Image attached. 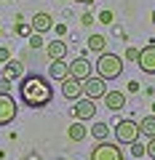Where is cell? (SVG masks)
Segmentation results:
<instances>
[{
	"instance_id": "cell-1",
	"label": "cell",
	"mask_w": 155,
	"mask_h": 160,
	"mask_svg": "<svg viewBox=\"0 0 155 160\" xmlns=\"http://www.w3.org/2000/svg\"><path fill=\"white\" fill-rule=\"evenodd\" d=\"M19 96L27 107H35L40 109L46 107L48 102L54 99V91H51V83L40 75H29V78H22V86H19Z\"/></svg>"
},
{
	"instance_id": "cell-2",
	"label": "cell",
	"mask_w": 155,
	"mask_h": 160,
	"mask_svg": "<svg viewBox=\"0 0 155 160\" xmlns=\"http://www.w3.org/2000/svg\"><path fill=\"white\" fill-rule=\"evenodd\" d=\"M96 72H99V78H104V80L121 78V75H123V59H121V56H115V53H107V51L99 53Z\"/></svg>"
},
{
	"instance_id": "cell-3",
	"label": "cell",
	"mask_w": 155,
	"mask_h": 160,
	"mask_svg": "<svg viewBox=\"0 0 155 160\" xmlns=\"http://www.w3.org/2000/svg\"><path fill=\"white\" fill-rule=\"evenodd\" d=\"M139 123H134V120H118L115 123V142L118 144H134V142H139Z\"/></svg>"
},
{
	"instance_id": "cell-4",
	"label": "cell",
	"mask_w": 155,
	"mask_h": 160,
	"mask_svg": "<svg viewBox=\"0 0 155 160\" xmlns=\"http://www.w3.org/2000/svg\"><path fill=\"white\" fill-rule=\"evenodd\" d=\"M91 160H126L123 158V149L118 147V142H99L91 149Z\"/></svg>"
},
{
	"instance_id": "cell-5",
	"label": "cell",
	"mask_w": 155,
	"mask_h": 160,
	"mask_svg": "<svg viewBox=\"0 0 155 160\" xmlns=\"http://www.w3.org/2000/svg\"><path fill=\"white\" fill-rule=\"evenodd\" d=\"M104 93H107V80L104 78H86L83 80V96L91 99V102H96V99H102Z\"/></svg>"
},
{
	"instance_id": "cell-6",
	"label": "cell",
	"mask_w": 155,
	"mask_h": 160,
	"mask_svg": "<svg viewBox=\"0 0 155 160\" xmlns=\"http://www.w3.org/2000/svg\"><path fill=\"white\" fill-rule=\"evenodd\" d=\"M16 118V102L11 93H0V126H8Z\"/></svg>"
},
{
	"instance_id": "cell-7",
	"label": "cell",
	"mask_w": 155,
	"mask_h": 160,
	"mask_svg": "<svg viewBox=\"0 0 155 160\" xmlns=\"http://www.w3.org/2000/svg\"><path fill=\"white\" fill-rule=\"evenodd\" d=\"M62 83V93H64V99H80L83 96V80H78V78H72V75H67L64 80H59Z\"/></svg>"
},
{
	"instance_id": "cell-8",
	"label": "cell",
	"mask_w": 155,
	"mask_h": 160,
	"mask_svg": "<svg viewBox=\"0 0 155 160\" xmlns=\"http://www.w3.org/2000/svg\"><path fill=\"white\" fill-rule=\"evenodd\" d=\"M139 69L147 75H155V46H144L139 48V59H137Z\"/></svg>"
},
{
	"instance_id": "cell-9",
	"label": "cell",
	"mask_w": 155,
	"mask_h": 160,
	"mask_svg": "<svg viewBox=\"0 0 155 160\" xmlns=\"http://www.w3.org/2000/svg\"><path fill=\"white\" fill-rule=\"evenodd\" d=\"M72 115L78 120H91L96 115V104L91 99H75V107H72Z\"/></svg>"
},
{
	"instance_id": "cell-10",
	"label": "cell",
	"mask_w": 155,
	"mask_h": 160,
	"mask_svg": "<svg viewBox=\"0 0 155 160\" xmlns=\"http://www.w3.org/2000/svg\"><path fill=\"white\" fill-rule=\"evenodd\" d=\"M102 99H104V107H107L110 112H121V109L126 107V93L123 91H107Z\"/></svg>"
},
{
	"instance_id": "cell-11",
	"label": "cell",
	"mask_w": 155,
	"mask_h": 160,
	"mask_svg": "<svg viewBox=\"0 0 155 160\" xmlns=\"http://www.w3.org/2000/svg\"><path fill=\"white\" fill-rule=\"evenodd\" d=\"M70 75H72V78H78V80H86V78H91V64H88V59L78 56L72 64H70Z\"/></svg>"
},
{
	"instance_id": "cell-12",
	"label": "cell",
	"mask_w": 155,
	"mask_h": 160,
	"mask_svg": "<svg viewBox=\"0 0 155 160\" xmlns=\"http://www.w3.org/2000/svg\"><path fill=\"white\" fill-rule=\"evenodd\" d=\"M29 27H32V32H48V29H51L54 27V19H51V13H35V16H32V22H29Z\"/></svg>"
},
{
	"instance_id": "cell-13",
	"label": "cell",
	"mask_w": 155,
	"mask_h": 160,
	"mask_svg": "<svg viewBox=\"0 0 155 160\" xmlns=\"http://www.w3.org/2000/svg\"><path fill=\"white\" fill-rule=\"evenodd\" d=\"M46 56L51 59V62L64 59V56H67V43H64V40H51V43L46 46Z\"/></svg>"
},
{
	"instance_id": "cell-14",
	"label": "cell",
	"mask_w": 155,
	"mask_h": 160,
	"mask_svg": "<svg viewBox=\"0 0 155 160\" xmlns=\"http://www.w3.org/2000/svg\"><path fill=\"white\" fill-rule=\"evenodd\" d=\"M86 136H88V128L83 126V120H75L72 126L67 128V139L70 142H83Z\"/></svg>"
},
{
	"instance_id": "cell-15",
	"label": "cell",
	"mask_w": 155,
	"mask_h": 160,
	"mask_svg": "<svg viewBox=\"0 0 155 160\" xmlns=\"http://www.w3.org/2000/svg\"><path fill=\"white\" fill-rule=\"evenodd\" d=\"M48 75H51V80H64L70 75V64L64 62V59H59V62H51V67H48Z\"/></svg>"
},
{
	"instance_id": "cell-16",
	"label": "cell",
	"mask_w": 155,
	"mask_h": 160,
	"mask_svg": "<svg viewBox=\"0 0 155 160\" xmlns=\"http://www.w3.org/2000/svg\"><path fill=\"white\" fill-rule=\"evenodd\" d=\"M139 133H144L147 139L155 136V115H147V118L139 120Z\"/></svg>"
},
{
	"instance_id": "cell-17",
	"label": "cell",
	"mask_w": 155,
	"mask_h": 160,
	"mask_svg": "<svg viewBox=\"0 0 155 160\" xmlns=\"http://www.w3.org/2000/svg\"><path fill=\"white\" fill-rule=\"evenodd\" d=\"M19 75H22V64H19V62H11V59H8V62L3 64V78H6V80H16Z\"/></svg>"
},
{
	"instance_id": "cell-18",
	"label": "cell",
	"mask_w": 155,
	"mask_h": 160,
	"mask_svg": "<svg viewBox=\"0 0 155 160\" xmlns=\"http://www.w3.org/2000/svg\"><path fill=\"white\" fill-rule=\"evenodd\" d=\"M104 48H107V38H104V35H91V38H88V51L104 53Z\"/></svg>"
},
{
	"instance_id": "cell-19",
	"label": "cell",
	"mask_w": 155,
	"mask_h": 160,
	"mask_svg": "<svg viewBox=\"0 0 155 160\" xmlns=\"http://www.w3.org/2000/svg\"><path fill=\"white\" fill-rule=\"evenodd\" d=\"M91 133H94V139H99V142H104V139L110 136V126H107V123H94Z\"/></svg>"
},
{
	"instance_id": "cell-20",
	"label": "cell",
	"mask_w": 155,
	"mask_h": 160,
	"mask_svg": "<svg viewBox=\"0 0 155 160\" xmlns=\"http://www.w3.org/2000/svg\"><path fill=\"white\" fill-rule=\"evenodd\" d=\"M29 48H43V35L40 32H32V35H29Z\"/></svg>"
},
{
	"instance_id": "cell-21",
	"label": "cell",
	"mask_w": 155,
	"mask_h": 160,
	"mask_svg": "<svg viewBox=\"0 0 155 160\" xmlns=\"http://www.w3.org/2000/svg\"><path fill=\"white\" fill-rule=\"evenodd\" d=\"M139 59V48L137 46H128L126 48V62H137Z\"/></svg>"
},
{
	"instance_id": "cell-22",
	"label": "cell",
	"mask_w": 155,
	"mask_h": 160,
	"mask_svg": "<svg viewBox=\"0 0 155 160\" xmlns=\"http://www.w3.org/2000/svg\"><path fill=\"white\" fill-rule=\"evenodd\" d=\"M131 155H134V158H142V155H144V144L134 142V144H131Z\"/></svg>"
},
{
	"instance_id": "cell-23",
	"label": "cell",
	"mask_w": 155,
	"mask_h": 160,
	"mask_svg": "<svg viewBox=\"0 0 155 160\" xmlns=\"http://www.w3.org/2000/svg\"><path fill=\"white\" fill-rule=\"evenodd\" d=\"M144 155H150V158H152V160H155V136H152V139H150V142H147V144H144Z\"/></svg>"
},
{
	"instance_id": "cell-24",
	"label": "cell",
	"mask_w": 155,
	"mask_h": 160,
	"mask_svg": "<svg viewBox=\"0 0 155 160\" xmlns=\"http://www.w3.org/2000/svg\"><path fill=\"white\" fill-rule=\"evenodd\" d=\"M99 22H102V24H110V22H112V11H102V13H99Z\"/></svg>"
},
{
	"instance_id": "cell-25",
	"label": "cell",
	"mask_w": 155,
	"mask_h": 160,
	"mask_svg": "<svg viewBox=\"0 0 155 160\" xmlns=\"http://www.w3.org/2000/svg\"><path fill=\"white\" fill-rule=\"evenodd\" d=\"M0 93H11V80H0Z\"/></svg>"
},
{
	"instance_id": "cell-26",
	"label": "cell",
	"mask_w": 155,
	"mask_h": 160,
	"mask_svg": "<svg viewBox=\"0 0 155 160\" xmlns=\"http://www.w3.org/2000/svg\"><path fill=\"white\" fill-rule=\"evenodd\" d=\"M8 59H11V53H8V48H6V46H0V64H6Z\"/></svg>"
},
{
	"instance_id": "cell-27",
	"label": "cell",
	"mask_w": 155,
	"mask_h": 160,
	"mask_svg": "<svg viewBox=\"0 0 155 160\" xmlns=\"http://www.w3.org/2000/svg\"><path fill=\"white\" fill-rule=\"evenodd\" d=\"M16 32L19 35H29V32H32V27H29V24H16Z\"/></svg>"
},
{
	"instance_id": "cell-28",
	"label": "cell",
	"mask_w": 155,
	"mask_h": 160,
	"mask_svg": "<svg viewBox=\"0 0 155 160\" xmlns=\"http://www.w3.org/2000/svg\"><path fill=\"white\" fill-rule=\"evenodd\" d=\"M80 24H86V27H88V24H94V16H91V13H83V16H80Z\"/></svg>"
},
{
	"instance_id": "cell-29",
	"label": "cell",
	"mask_w": 155,
	"mask_h": 160,
	"mask_svg": "<svg viewBox=\"0 0 155 160\" xmlns=\"http://www.w3.org/2000/svg\"><path fill=\"white\" fill-rule=\"evenodd\" d=\"M128 91H131V93L139 91V83H137V80H131V83H128Z\"/></svg>"
},
{
	"instance_id": "cell-30",
	"label": "cell",
	"mask_w": 155,
	"mask_h": 160,
	"mask_svg": "<svg viewBox=\"0 0 155 160\" xmlns=\"http://www.w3.org/2000/svg\"><path fill=\"white\" fill-rule=\"evenodd\" d=\"M75 3H83V6H91V3H96V0H75Z\"/></svg>"
},
{
	"instance_id": "cell-31",
	"label": "cell",
	"mask_w": 155,
	"mask_h": 160,
	"mask_svg": "<svg viewBox=\"0 0 155 160\" xmlns=\"http://www.w3.org/2000/svg\"><path fill=\"white\" fill-rule=\"evenodd\" d=\"M152 24H155V11H152Z\"/></svg>"
},
{
	"instance_id": "cell-32",
	"label": "cell",
	"mask_w": 155,
	"mask_h": 160,
	"mask_svg": "<svg viewBox=\"0 0 155 160\" xmlns=\"http://www.w3.org/2000/svg\"><path fill=\"white\" fill-rule=\"evenodd\" d=\"M152 112H155V104H152Z\"/></svg>"
}]
</instances>
